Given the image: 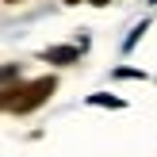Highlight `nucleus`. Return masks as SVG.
Instances as JSON below:
<instances>
[{"instance_id": "1", "label": "nucleus", "mask_w": 157, "mask_h": 157, "mask_svg": "<svg viewBox=\"0 0 157 157\" xmlns=\"http://www.w3.org/2000/svg\"><path fill=\"white\" fill-rule=\"evenodd\" d=\"M54 88H58L54 77H38V81H27V84H19V88H4V111L27 115V111H35V107H42L46 100L54 96Z\"/></svg>"}, {"instance_id": "2", "label": "nucleus", "mask_w": 157, "mask_h": 157, "mask_svg": "<svg viewBox=\"0 0 157 157\" xmlns=\"http://www.w3.org/2000/svg\"><path fill=\"white\" fill-rule=\"evenodd\" d=\"M46 58H54V61H61V65H69V61L77 58V50H46Z\"/></svg>"}, {"instance_id": "3", "label": "nucleus", "mask_w": 157, "mask_h": 157, "mask_svg": "<svg viewBox=\"0 0 157 157\" xmlns=\"http://www.w3.org/2000/svg\"><path fill=\"white\" fill-rule=\"evenodd\" d=\"M92 4H107V0H92Z\"/></svg>"}, {"instance_id": "4", "label": "nucleus", "mask_w": 157, "mask_h": 157, "mask_svg": "<svg viewBox=\"0 0 157 157\" xmlns=\"http://www.w3.org/2000/svg\"><path fill=\"white\" fill-rule=\"evenodd\" d=\"M65 4H81V0H65Z\"/></svg>"}, {"instance_id": "5", "label": "nucleus", "mask_w": 157, "mask_h": 157, "mask_svg": "<svg viewBox=\"0 0 157 157\" xmlns=\"http://www.w3.org/2000/svg\"><path fill=\"white\" fill-rule=\"evenodd\" d=\"M8 4H19V0H8Z\"/></svg>"}]
</instances>
